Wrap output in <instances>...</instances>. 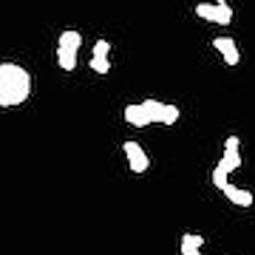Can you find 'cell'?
I'll return each instance as SVG.
<instances>
[{"mask_svg":"<svg viewBox=\"0 0 255 255\" xmlns=\"http://www.w3.org/2000/svg\"><path fill=\"white\" fill-rule=\"evenodd\" d=\"M31 97V74L17 63H0V108H14Z\"/></svg>","mask_w":255,"mask_h":255,"instance_id":"1","label":"cell"},{"mask_svg":"<svg viewBox=\"0 0 255 255\" xmlns=\"http://www.w3.org/2000/svg\"><path fill=\"white\" fill-rule=\"evenodd\" d=\"M122 150H125L128 167H130L133 173H145L147 167H150V159H147V153L142 150V145H139V142H125V145H122Z\"/></svg>","mask_w":255,"mask_h":255,"instance_id":"2","label":"cell"},{"mask_svg":"<svg viewBox=\"0 0 255 255\" xmlns=\"http://www.w3.org/2000/svg\"><path fill=\"white\" fill-rule=\"evenodd\" d=\"M213 48H219L227 65H238V60H241L238 46H236V40H233V37H216V40H213Z\"/></svg>","mask_w":255,"mask_h":255,"instance_id":"3","label":"cell"},{"mask_svg":"<svg viewBox=\"0 0 255 255\" xmlns=\"http://www.w3.org/2000/svg\"><path fill=\"white\" fill-rule=\"evenodd\" d=\"M221 193H224V196H227L236 207H250V204H253V193L244 190V187H233V184H227Z\"/></svg>","mask_w":255,"mask_h":255,"instance_id":"4","label":"cell"},{"mask_svg":"<svg viewBox=\"0 0 255 255\" xmlns=\"http://www.w3.org/2000/svg\"><path fill=\"white\" fill-rule=\"evenodd\" d=\"M80 46H82V34L77 31V28H65L63 34H60V48L63 51H80Z\"/></svg>","mask_w":255,"mask_h":255,"instance_id":"5","label":"cell"},{"mask_svg":"<svg viewBox=\"0 0 255 255\" xmlns=\"http://www.w3.org/2000/svg\"><path fill=\"white\" fill-rule=\"evenodd\" d=\"M125 122L128 125H136V128L150 125V119H147V114L142 111V105H125Z\"/></svg>","mask_w":255,"mask_h":255,"instance_id":"6","label":"cell"},{"mask_svg":"<svg viewBox=\"0 0 255 255\" xmlns=\"http://www.w3.org/2000/svg\"><path fill=\"white\" fill-rule=\"evenodd\" d=\"M213 23H219V26H230L233 23V9H230L227 0L213 3Z\"/></svg>","mask_w":255,"mask_h":255,"instance_id":"7","label":"cell"},{"mask_svg":"<svg viewBox=\"0 0 255 255\" xmlns=\"http://www.w3.org/2000/svg\"><path fill=\"white\" fill-rule=\"evenodd\" d=\"M219 167L224 170V173H233V170H238V167H241V156H238V150H224Z\"/></svg>","mask_w":255,"mask_h":255,"instance_id":"8","label":"cell"},{"mask_svg":"<svg viewBox=\"0 0 255 255\" xmlns=\"http://www.w3.org/2000/svg\"><path fill=\"white\" fill-rule=\"evenodd\" d=\"M139 105H142V111L147 114V119H150V122H159V119H162L164 102H159V100H145V102H139Z\"/></svg>","mask_w":255,"mask_h":255,"instance_id":"9","label":"cell"},{"mask_svg":"<svg viewBox=\"0 0 255 255\" xmlns=\"http://www.w3.org/2000/svg\"><path fill=\"white\" fill-rule=\"evenodd\" d=\"M57 65H60L63 71L71 74L74 68H77V54H74V51H63V48H57Z\"/></svg>","mask_w":255,"mask_h":255,"instance_id":"10","label":"cell"},{"mask_svg":"<svg viewBox=\"0 0 255 255\" xmlns=\"http://www.w3.org/2000/svg\"><path fill=\"white\" fill-rule=\"evenodd\" d=\"M176 119H179V108H176V105H167V102H164V108H162V119H159V122H162V125H173Z\"/></svg>","mask_w":255,"mask_h":255,"instance_id":"11","label":"cell"},{"mask_svg":"<svg viewBox=\"0 0 255 255\" xmlns=\"http://www.w3.org/2000/svg\"><path fill=\"white\" fill-rule=\"evenodd\" d=\"M108 51H111V43L108 40H97L94 43V60H108Z\"/></svg>","mask_w":255,"mask_h":255,"instance_id":"12","label":"cell"},{"mask_svg":"<svg viewBox=\"0 0 255 255\" xmlns=\"http://www.w3.org/2000/svg\"><path fill=\"white\" fill-rule=\"evenodd\" d=\"M182 247H193V250H201V247H204V238L196 236V233H184V236H182Z\"/></svg>","mask_w":255,"mask_h":255,"instance_id":"13","label":"cell"},{"mask_svg":"<svg viewBox=\"0 0 255 255\" xmlns=\"http://www.w3.org/2000/svg\"><path fill=\"white\" fill-rule=\"evenodd\" d=\"M213 184H216V187H219V190H224V187H227V173H224V170H221L219 164H216V170H213Z\"/></svg>","mask_w":255,"mask_h":255,"instance_id":"14","label":"cell"},{"mask_svg":"<svg viewBox=\"0 0 255 255\" xmlns=\"http://www.w3.org/2000/svg\"><path fill=\"white\" fill-rule=\"evenodd\" d=\"M88 65H91V71H97V74H108L111 71V60H94L91 57V63Z\"/></svg>","mask_w":255,"mask_h":255,"instance_id":"15","label":"cell"},{"mask_svg":"<svg viewBox=\"0 0 255 255\" xmlns=\"http://www.w3.org/2000/svg\"><path fill=\"white\" fill-rule=\"evenodd\" d=\"M196 14H199L201 20H213V3H199V6H196Z\"/></svg>","mask_w":255,"mask_h":255,"instance_id":"16","label":"cell"},{"mask_svg":"<svg viewBox=\"0 0 255 255\" xmlns=\"http://www.w3.org/2000/svg\"><path fill=\"white\" fill-rule=\"evenodd\" d=\"M224 150H238V136H227V142H224Z\"/></svg>","mask_w":255,"mask_h":255,"instance_id":"17","label":"cell"},{"mask_svg":"<svg viewBox=\"0 0 255 255\" xmlns=\"http://www.w3.org/2000/svg\"><path fill=\"white\" fill-rule=\"evenodd\" d=\"M182 255H201V250H193V247H182Z\"/></svg>","mask_w":255,"mask_h":255,"instance_id":"18","label":"cell"}]
</instances>
